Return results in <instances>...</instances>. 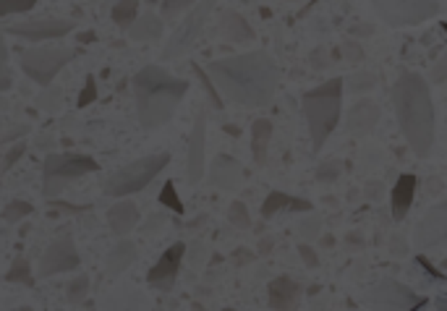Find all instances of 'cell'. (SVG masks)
Listing matches in <instances>:
<instances>
[{
    "mask_svg": "<svg viewBox=\"0 0 447 311\" xmlns=\"http://www.w3.org/2000/svg\"><path fill=\"white\" fill-rule=\"evenodd\" d=\"M191 68H194V74L199 76V81L204 84V92L209 95V102H212V108L222 110V92L218 89V84H215V79H209V71L207 68H202L199 63H191Z\"/></svg>",
    "mask_w": 447,
    "mask_h": 311,
    "instance_id": "cell-27",
    "label": "cell"
},
{
    "mask_svg": "<svg viewBox=\"0 0 447 311\" xmlns=\"http://www.w3.org/2000/svg\"><path fill=\"white\" fill-rule=\"evenodd\" d=\"M160 204H163V207H168V209H170V212H175V215H184V212H186V207H184V202H181L178 191H175L173 181H165L163 191H160Z\"/></svg>",
    "mask_w": 447,
    "mask_h": 311,
    "instance_id": "cell-29",
    "label": "cell"
},
{
    "mask_svg": "<svg viewBox=\"0 0 447 311\" xmlns=\"http://www.w3.org/2000/svg\"><path fill=\"white\" fill-rule=\"evenodd\" d=\"M304 288L288 275H280L270 282L267 288V301H270V309H295L298 301H301Z\"/></svg>",
    "mask_w": 447,
    "mask_h": 311,
    "instance_id": "cell-16",
    "label": "cell"
},
{
    "mask_svg": "<svg viewBox=\"0 0 447 311\" xmlns=\"http://www.w3.org/2000/svg\"><path fill=\"white\" fill-rule=\"evenodd\" d=\"M87 293H89V278L87 275H79V278L68 285V301H71V303H81Z\"/></svg>",
    "mask_w": 447,
    "mask_h": 311,
    "instance_id": "cell-34",
    "label": "cell"
},
{
    "mask_svg": "<svg viewBox=\"0 0 447 311\" xmlns=\"http://www.w3.org/2000/svg\"><path fill=\"white\" fill-rule=\"evenodd\" d=\"M97 99V84H95V76H87L84 79V89H81V95H79V108H87Z\"/></svg>",
    "mask_w": 447,
    "mask_h": 311,
    "instance_id": "cell-36",
    "label": "cell"
},
{
    "mask_svg": "<svg viewBox=\"0 0 447 311\" xmlns=\"http://www.w3.org/2000/svg\"><path fill=\"white\" fill-rule=\"evenodd\" d=\"M414 244L418 251L447 248V199L434 204L414 230Z\"/></svg>",
    "mask_w": 447,
    "mask_h": 311,
    "instance_id": "cell-10",
    "label": "cell"
},
{
    "mask_svg": "<svg viewBox=\"0 0 447 311\" xmlns=\"http://www.w3.org/2000/svg\"><path fill=\"white\" fill-rule=\"evenodd\" d=\"M168 162H170V154H168V152L147 154L142 160L129 162V165L118 168L115 173H110L108 181L102 183V191L108 193V196H118V199L129 196V193L142 191V189H147V186L168 168Z\"/></svg>",
    "mask_w": 447,
    "mask_h": 311,
    "instance_id": "cell-5",
    "label": "cell"
},
{
    "mask_svg": "<svg viewBox=\"0 0 447 311\" xmlns=\"http://www.w3.org/2000/svg\"><path fill=\"white\" fill-rule=\"evenodd\" d=\"M81 264V259H79V251L74 246V238L68 236H58L47 246V251L42 254V262H40V275L42 278H53L58 272H71V269H76Z\"/></svg>",
    "mask_w": 447,
    "mask_h": 311,
    "instance_id": "cell-12",
    "label": "cell"
},
{
    "mask_svg": "<svg viewBox=\"0 0 447 311\" xmlns=\"http://www.w3.org/2000/svg\"><path fill=\"white\" fill-rule=\"evenodd\" d=\"M377 120H380V108L371 99H361L348 113V131L356 136H364L377 126Z\"/></svg>",
    "mask_w": 447,
    "mask_h": 311,
    "instance_id": "cell-19",
    "label": "cell"
},
{
    "mask_svg": "<svg viewBox=\"0 0 447 311\" xmlns=\"http://www.w3.org/2000/svg\"><path fill=\"white\" fill-rule=\"evenodd\" d=\"M184 254H186V244H181V241L173 244L163 257L157 259V264L147 272V282L163 290L173 288L175 278H178V269H181V262H184Z\"/></svg>",
    "mask_w": 447,
    "mask_h": 311,
    "instance_id": "cell-14",
    "label": "cell"
},
{
    "mask_svg": "<svg viewBox=\"0 0 447 311\" xmlns=\"http://www.w3.org/2000/svg\"><path fill=\"white\" fill-rule=\"evenodd\" d=\"M133 262H136V246L131 241H120L118 246L108 254V272L110 275H120V272H126L131 267Z\"/></svg>",
    "mask_w": 447,
    "mask_h": 311,
    "instance_id": "cell-25",
    "label": "cell"
},
{
    "mask_svg": "<svg viewBox=\"0 0 447 311\" xmlns=\"http://www.w3.org/2000/svg\"><path fill=\"white\" fill-rule=\"evenodd\" d=\"M191 6H197V0H163V19H173L178 13L188 11Z\"/></svg>",
    "mask_w": 447,
    "mask_h": 311,
    "instance_id": "cell-35",
    "label": "cell"
},
{
    "mask_svg": "<svg viewBox=\"0 0 447 311\" xmlns=\"http://www.w3.org/2000/svg\"><path fill=\"white\" fill-rule=\"evenodd\" d=\"M228 220L236 228H241V230H249V228H251V217H249V212H246V204H243V202H233V204H230Z\"/></svg>",
    "mask_w": 447,
    "mask_h": 311,
    "instance_id": "cell-31",
    "label": "cell"
},
{
    "mask_svg": "<svg viewBox=\"0 0 447 311\" xmlns=\"http://www.w3.org/2000/svg\"><path fill=\"white\" fill-rule=\"evenodd\" d=\"M34 6H37V0H0V16L32 11Z\"/></svg>",
    "mask_w": 447,
    "mask_h": 311,
    "instance_id": "cell-33",
    "label": "cell"
},
{
    "mask_svg": "<svg viewBox=\"0 0 447 311\" xmlns=\"http://www.w3.org/2000/svg\"><path fill=\"white\" fill-rule=\"evenodd\" d=\"M99 162L89 154H76V152H63V154H47L42 162V178L47 196H53L55 191H60L66 183L74 178H81L87 173H97Z\"/></svg>",
    "mask_w": 447,
    "mask_h": 311,
    "instance_id": "cell-6",
    "label": "cell"
},
{
    "mask_svg": "<svg viewBox=\"0 0 447 311\" xmlns=\"http://www.w3.org/2000/svg\"><path fill=\"white\" fill-rule=\"evenodd\" d=\"M270 248H273V241H270V238H264V241H262V248H259V251H262V254H267Z\"/></svg>",
    "mask_w": 447,
    "mask_h": 311,
    "instance_id": "cell-43",
    "label": "cell"
},
{
    "mask_svg": "<svg viewBox=\"0 0 447 311\" xmlns=\"http://www.w3.org/2000/svg\"><path fill=\"white\" fill-rule=\"evenodd\" d=\"M270 139H273V123L267 118L254 120V126H251V152H254L257 165L267 162V144H270Z\"/></svg>",
    "mask_w": 447,
    "mask_h": 311,
    "instance_id": "cell-23",
    "label": "cell"
},
{
    "mask_svg": "<svg viewBox=\"0 0 447 311\" xmlns=\"http://www.w3.org/2000/svg\"><path fill=\"white\" fill-rule=\"evenodd\" d=\"M416 189H418V178L414 173H403L398 183L393 186V193H390V209H393V217L400 223L405 220V215L411 212V204H414Z\"/></svg>",
    "mask_w": 447,
    "mask_h": 311,
    "instance_id": "cell-17",
    "label": "cell"
},
{
    "mask_svg": "<svg viewBox=\"0 0 447 311\" xmlns=\"http://www.w3.org/2000/svg\"><path fill=\"white\" fill-rule=\"evenodd\" d=\"M222 97L241 108H264L270 105L280 81V68L273 55L264 50H251L233 58L212 61L207 68Z\"/></svg>",
    "mask_w": 447,
    "mask_h": 311,
    "instance_id": "cell-1",
    "label": "cell"
},
{
    "mask_svg": "<svg viewBox=\"0 0 447 311\" xmlns=\"http://www.w3.org/2000/svg\"><path fill=\"white\" fill-rule=\"evenodd\" d=\"M24 152H26V141H19V144H13L11 150L6 152V160H3V173H8L13 168V165H16V162L22 160L24 157Z\"/></svg>",
    "mask_w": 447,
    "mask_h": 311,
    "instance_id": "cell-37",
    "label": "cell"
},
{
    "mask_svg": "<svg viewBox=\"0 0 447 311\" xmlns=\"http://www.w3.org/2000/svg\"><path fill=\"white\" fill-rule=\"evenodd\" d=\"M371 6L390 26H418L439 11V0H371Z\"/></svg>",
    "mask_w": 447,
    "mask_h": 311,
    "instance_id": "cell-8",
    "label": "cell"
},
{
    "mask_svg": "<svg viewBox=\"0 0 447 311\" xmlns=\"http://www.w3.org/2000/svg\"><path fill=\"white\" fill-rule=\"evenodd\" d=\"M6 280L8 282H22V285H34V275H32V264L24 257L13 259L11 269L6 272Z\"/></svg>",
    "mask_w": 447,
    "mask_h": 311,
    "instance_id": "cell-28",
    "label": "cell"
},
{
    "mask_svg": "<svg viewBox=\"0 0 447 311\" xmlns=\"http://www.w3.org/2000/svg\"><path fill=\"white\" fill-rule=\"evenodd\" d=\"M442 269H445V272H447V259H445V262H442Z\"/></svg>",
    "mask_w": 447,
    "mask_h": 311,
    "instance_id": "cell-44",
    "label": "cell"
},
{
    "mask_svg": "<svg viewBox=\"0 0 447 311\" xmlns=\"http://www.w3.org/2000/svg\"><path fill=\"white\" fill-rule=\"evenodd\" d=\"M298 254H301L306 267H316V264H319V257H316L314 248L309 246V244H301V246H298Z\"/></svg>",
    "mask_w": 447,
    "mask_h": 311,
    "instance_id": "cell-39",
    "label": "cell"
},
{
    "mask_svg": "<svg viewBox=\"0 0 447 311\" xmlns=\"http://www.w3.org/2000/svg\"><path fill=\"white\" fill-rule=\"evenodd\" d=\"M429 76H432V81H434V84H445L447 81V47H445V53L439 55V61L432 65Z\"/></svg>",
    "mask_w": 447,
    "mask_h": 311,
    "instance_id": "cell-38",
    "label": "cell"
},
{
    "mask_svg": "<svg viewBox=\"0 0 447 311\" xmlns=\"http://www.w3.org/2000/svg\"><path fill=\"white\" fill-rule=\"evenodd\" d=\"M76 29V22H63V19H47V22H26L16 26H6V34H13L19 40L29 42H44V40H58Z\"/></svg>",
    "mask_w": 447,
    "mask_h": 311,
    "instance_id": "cell-13",
    "label": "cell"
},
{
    "mask_svg": "<svg viewBox=\"0 0 447 311\" xmlns=\"http://www.w3.org/2000/svg\"><path fill=\"white\" fill-rule=\"evenodd\" d=\"M215 6H218V0H199L197 6L191 8V13L186 16L184 24L175 29L173 37H170L168 45H165L163 55L168 61L181 58L191 45L197 42V37L202 34V29H204V24H207V19H209V13L215 11Z\"/></svg>",
    "mask_w": 447,
    "mask_h": 311,
    "instance_id": "cell-9",
    "label": "cell"
},
{
    "mask_svg": "<svg viewBox=\"0 0 447 311\" xmlns=\"http://www.w3.org/2000/svg\"><path fill=\"white\" fill-rule=\"evenodd\" d=\"M393 108L411 150L418 157H426L434 147L437 118L434 102H432L424 76L414 74V71H405L398 76L393 86Z\"/></svg>",
    "mask_w": 447,
    "mask_h": 311,
    "instance_id": "cell-2",
    "label": "cell"
},
{
    "mask_svg": "<svg viewBox=\"0 0 447 311\" xmlns=\"http://www.w3.org/2000/svg\"><path fill=\"white\" fill-rule=\"evenodd\" d=\"M136 8H139L136 0H118L115 8H113V22L118 24L120 29H131L133 22L139 19V16H136Z\"/></svg>",
    "mask_w": 447,
    "mask_h": 311,
    "instance_id": "cell-26",
    "label": "cell"
},
{
    "mask_svg": "<svg viewBox=\"0 0 447 311\" xmlns=\"http://www.w3.org/2000/svg\"><path fill=\"white\" fill-rule=\"evenodd\" d=\"M209 181L215 183L218 189H236L241 181V165L236 157H230V154H218L212 165H209Z\"/></svg>",
    "mask_w": 447,
    "mask_h": 311,
    "instance_id": "cell-18",
    "label": "cell"
},
{
    "mask_svg": "<svg viewBox=\"0 0 447 311\" xmlns=\"http://www.w3.org/2000/svg\"><path fill=\"white\" fill-rule=\"evenodd\" d=\"M26 134H29V126H13V129H8L3 134V144H11L13 139H22Z\"/></svg>",
    "mask_w": 447,
    "mask_h": 311,
    "instance_id": "cell-40",
    "label": "cell"
},
{
    "mask_svg": "<svg viewBox=\"0 0 447 311\" xmlns=\"http://www.w3.org/2000/svg\"><path fill=\"white\" fill-rule=\"evenodd\" d=\"M108 223L113 228V233L120 238H126L131 233L136 223H139V209H136V204L133 202H118L110 207L108 212Z\"/></svg>",
    "mask_w": 447,
    "mask_h": 311,
    "instance_id": "cell-20",
    "label": "cell"
},
{
    "mask_svg": "<svg viewBox=\"0 0 447 311\" xmlns=\"http://www.w3.org/2000/svg\"><path fill=\"white\" fill-rule=\"evenodd\" d=\"M204 131H207V118H204V110H199L194 131L188 136V154H186V178H188V183H199L204 178Z\"/></svg>",
    "mask_w": 447,
    "mask_h": 311,
    "instance_id": "cell-15",
    "label": "cell"
},
{
    "mask_svg": "<svg viewBox=\"0 0 447 311\" xmlns=\"http://www.w3.org/2000/svg\"><path fill=\"white\" fill-rule=\"evenodd\" d=\"M50 207L63 209V212H84V209H87V207H71V204H63V202H50Z\"/></svg>",
    "mask_w": 447,
    "mask_h": 311,
    "instance_id": "cell-41",
    "label": "cell"
},
{
    "mask_svg": "<svg viewBox=\"0 0 447 311\" xmlns=\"http://www.w3.org/2000/svg\"><path fill=\"white\" fill-rule=\"evenodd\" d=\"M76 53V47H32V50H24L19 55V65L34 84L50 86L58 71L66 63H71Z\"/></svg>",
    "mask_w": 447,
    "mask_h": 311,
    "instance_id": "cell-7",
    "label": "cell"
},
{
    "mask_svg": "<svg viewBox=\"0 0 447 311\" xmlns=\"http://www.w3.org/2000/svg\"><path fill=\"white\" fill-rule=\"evenodd\" d=\"M369 303H374L377 309H421L426 298H418L414 290L405 288L403 282H398L393 278H384L369 293Z\"/></svg>",
    "mask_w": 447,
    "mask_h": 311,
    "instance_id": "cell-11",
    "label": "cell"
},
{
    "mask_svg": "<svg viewBox=\"0 0 447 311\" xmlns=\"http://www.w3.org/2000/svg\"><path fill=\"white\" fill-rule=\"evenodd\" d=\"M314 204L306 202V199H295V196H288L283 191H273L267 193V199L262 204V217L264 220H270L273 215L277 212H283V209H293V212H309Z\"/></svg>",
    "mask_w": 447,
    "mask_h": 311,
    "instance_id": "cell-21",
    "label": "cell"
},
{
    "mask_svg": "<svg viewBox=\"0 0 447 311\" xmlns=\"http://www.w3.org/2000/svg\"><path fill=\"white\" fill-rule=\"evenodd\" d=\"M129 34H131V40H136V42L157 40V37L163 34V19H160L157 13H144V16H139V19L133 22Z\"/></svg>",
    "mask_w": 447,
    "mask_h": 311,
    "instance_id": "cell-24",
    "label": "cell"
},
{
    "mask_svg": "<svg viewBox=\"0 0 447 311\" xmlns=\"http://www.w3.org/2000/svg\"><path fill=\"white\" fill-rule=\"evenodd\" d=\"M340 173H343V160H327L316 168V181L330 183V181H335Z\"/></svg>",
    "mask_w": 447,
    "mask_h": 311,
    "instance_id": "cell-32",
    "label": "cell"
},
{
    "mask_svg": "<svg viewBox=\"0 0 447 311\" xmlns=\"http://www.w3.org/2000/svg\"><path fill=\"white\" fill-rule=\"evenodd\" d=\"M220 29H222V37L230 40V42H249V40H254L251 24L238 13H225L222 22H220Z\"/></svg>",
    "mask_w": 447,
    "mask_h": 311,
    "instance_id": "cell-22",
    "label": "cell"
},
{
    "mask_svg": "<svg viewBox=\"0 0 447 311\" xmlns=\"http://www.w3.org/2000/svg\"><path fill=\"white\" fill-rule=\"evenodd\" d=\"M34 209H32V204L29 202H8L6 204V209H3V220L6 223H22V217H26V215H32Z\"/></svg>",
    "mask_w": 447,
    "mask_h": 311,
    "instance_id": "cell-30",
    "label": "cell"
},
{
    "mask_svg": "<svg viewBox=\"0 0 447 311\" xmlns=\"http://www.w3.org/2000/svg\"><path fill=\"white\" fill-rule=\"evenodd\" d=\"M346 50H348V61H353V63H356V61H361V58H364V53H361V47L359 45H356V47H353V45H346Z\"/></svg>",
    "mask_w": 447,
    "mask_h": 311,
    "instance_id": "cell-42",
    "label": "cell"
},
{
    "mask_svg": "<svg viewBox=\"0 0 447 311\" xmlns=\"http://www.w3.org/2000/svg\"><path fill=\"white\" fill-rule=\"evenodd\" d=\"M188 92V81L168 74L163 65H144L133 76L136 115L142 129L154 131L175 115V108Z\"/></svg>",
    "mask_w": 447,
    "mask_h": 311,
    "instance_id": "cell-3",
    "label": "cell"
},
{
    "mask_svg": "<svg viewBox=\"0 0 447 311\" xmlns=\"http://www.w3.org/2000/svg\"><path fill=\"white\" fill-rule=\"evenodd\" d=\"M340 108H343V79L335 76L325 84L309 89L301 99V110L309 123V136H311V152H322L332 136V131L340 123Z\"/></svg>",
    "mask_w": 447,
    "mask_h": 311,
    "instance_id": "cell-4",
    "label": "cell"
}]
</instances>
